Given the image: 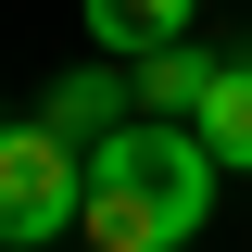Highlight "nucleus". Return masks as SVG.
Returning a JSON list of instances; mask_svg holds the SVG:
<instances>
[{
    "instance_id": "nucleus-1",
    "label": "nucleus",
    "mask_w": 252,
    "mask_h": 252,
    "mask_svg": "<svg viewBox=\"0 0 252 252\" xmlns=\"http://www.w3.org/2000/svg\"><path fill=\"white\" fill-rule=\"evenodd\" d=\"M215 139L189 114H126L114 139H89V252H189L202 240V215H215Z\"/></svg>"
},
{
    "instance_id": "nucleus-2",
    "label": "nucleus",
    "mask_w": 252,
    "mask_h": 252,
    "mask_svg": "<svg viewBox=\"0 0 252 252\" xmlns=\"http://www.w3.org/2000/svg\"><path fill=\"white\" fill-rule=\"evenodd\" d=\"M89 215V152L63 139V126H13L0 139V240L13 252H38V240H63V227Z\"/></svg>"
},
{
    "instance_id": "nucleus-3",
    "label": "nucleus",
    "mask_w": 252,
    "mask_h": 252,
    "mask_svg": "<svg viewBox=\"0 0 252 252\" xmlns=\"http://www.w3.org/2000/svg\"><path fill=\"white\" fill-rule=\"evenodd\" d=\"M76 13H89V51H101V63H152V51L189 38L202 0H76Z\"/></svg>"
},
{
    "instance_id": "nucleus-4",
    "label": "nucleus",
    "mask_w": 252,
    "mask_h": 252,
    "mask_svg": "<svg viewBox=\"0 0 252 252\" xmlns=\"http://www.w3.org/2000/svg\"><path fill=\"white\" fill-rule=\"evenodd\" d=\"M126 101H139V76H51L38 126H63V139L89 152V139H114V126H126Z\"/></svg>"
},
{
    "instance_id": "nucleus-5",
    "label": "nucleus",
    "mask_w": 252,
    "mask_h": 252,
    "mask_svg": "<svg viewBox=\"0 0 252 252\" xmlns=\"http://www.w3.org/2000/svg\"><path fill=\"white\" fill-rule=\"evenodd\" d=\"M189 126L215 139L227 177H252V51H240V63H215V89H202V114H189Z\"/></svg>"
},
{
    "instance_id": "nucleus-6",
    "label": "nucleus",
    "mask_w": 252,
    "mask_h": 252,
    "mask_svg": "<svg viewBox=\"0 0 252 252\" xmlns=\"http://www.w3.org/2000/svg\"><path fill=\"white\" fill-rule=\"evenodd\" d=\"M202 89H215V63L189 51V38H177V51H152V63H139V114H202Z\"/></svg>"
},
{
    "instance_id": "nucleus-7",
    "label": "nucleus",
    "mask_w": 252,
    "mask_h": 252,
    "mask_svg": "<svg viewBox=\"0 0 252 252\" xmlns=\"http://www.w3.org/2000/svg\"><path fill=\"white\" fill-rule=\"evenodd\" d=\"M189 252H202V240H189Z\"/></svg>"
}]
</instances>
